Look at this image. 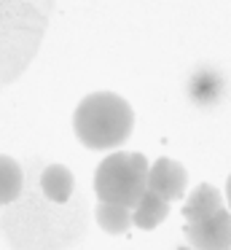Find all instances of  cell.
Returning <instances> with one entry per match:
<instances>
[{
	"mask_svg": "<svg viewBox=\"0 0 231 250\" xmlns=\"http://www.w3.org/2000/svg\"><path fill=\"white\" fill-rule=\"evenodd\" d=\"M38 191L43 199L54 202V205H67L75 191V178L64 164H48L38 175Z\"/></svg>",
	"mask_w": 231,
	"mask_h": 250,
	"instance_id": "obj_7",
	"label": "cell"
},
{
	"mask_svg": "<svg viewBox=\"0 0 231 250\" xmlns=\"http://www.w3.org/2000/svg\"><path fill=\"white\" fill-rule=\"evenodd\" d=\"M94 218L100 223L102 231L107 234H126L132 229V210L121 205H110V202H100L94 210Z\"/></svg>",
	"mask_w": 231,
	"mask_h": 250,
	"instance_id": "obj_11",
	"label": "cell"
},
{
	"mask_svg": "<svg viewBox=\"0 0 231 250\" xmlns=\"http://www.w3.org/2000/svg\"><path fill=\"white\" fill-rule=\"evenodd\" d=\"M223 92H226V81L215 67L210 65H202L191 73L186 83V97L191 100L196 108L202 110H210L223 100Z\"/></svg>",
	"mask_w": 231,
	"mask_h": 250,
	"instance_id": "obj_6",
	"label": "cell"
},
{
	"mask_svg": "<svg viewBox=\"0 0 231 250\" xmlns=\"http://www.w3.org/2000/svg\"><path fill=\"white\" fill-rule=\"evenodd\" d=\"M167 215H169V202H164L161 196L145 191V196L132 210V226L143 229V231H150V229H156Z\"/></svg>",
	"mask_w": 231,
	"mask_h": 250,
	"instance_id": "obj_10",
	"label": "cell"
},
{
	"mask_svg": "<svg viewBox=\"0 0 231 250\" xmlns=\"http://www.w3.org/2000/svg\"><path fill=\"white\" fill-rule=\"evenodd\" d=\"M226 199H229V210H231V175H229V180H226Z\"/></svg>",
	"mask_w": 231,
	"mask_h": 250,
	"instance_id": "obj_12",
	"label": "cell"
},
{
	"mask_svg": "<svg viewBox=\"0 0 231 250\" xmlns=\"http://www.w3.org/2000/svg\"><path fill=\"white\" fill-rule=\"evenodd\" d=\"M54 0H0V86L27 70L48 30Z\"/></svg>",
	"mask_w": 231,
	"mask_h": 250,
	"instance_id": "obj_1",
	"label": "cell"
},
{
	"mask_svg": "<svg viewBox=\"0 0 231 250\" xmlns=\"http://www.w3.org/2000/svg\"><path fill=\"white\" fill-rule=\"evenodd\" d=\"M183 234L193 250H231V210H220L207 221L186 223Z\"/></svg>",
	"mask_w": 231,
	"mask_h": 250,
	"instance_id": "obj_4",
	"label": "cell"
},
{
	"mask_svg": "<svg viewBox=\"0 0 231 250\" xmlns=\"http://www.w3.org/2000/svg\"><path fill=\"white\" fill-rule=\"evenodd\" d=\"M73 129L81 146L91 151H110L129 140L134 129V110L113 92L86 94L75 108Z\"/></svg>",
	"mask_w": 231,
	"mask_h": 250,
	"instance_id": "obj_2",
	"label": "cell"
},
{
	"mask_svg": "<svg viewBox=\"0 0 231 250\" xmlns=\"http://www.w3.org/2000/svg\"><path fill=\"white\" fill-rule=\"evenodd\" d=\"M188 188V172L175 159H156L148 169V191L161 196L164 202H177L186 196Z\"/></svg>",
	"mask_w": 231,
	"mask_h": 250,
	"instance_id": "obj_5",
	"label": "cell"
},
{
	"mask_svg": "<svg viewBox=\"0 0 231 250\" xmlns=\"http://www.w3.org/2000/svg\"><path fill=\"white\" fill-rule=\"evenodd\" d=\"M223 194L215 188L212 183H199L196 188L188 194L186 205H183V218L186 223H196V221H207L215 212L223 210Z\"/></svg>",
	"mask_w": 231,
	"mask_h": 250,
	"instance_id": "obj_8",
	"label": "cell"
},
{
	"mask_svg": "<svg viewBox=\"0 0 231 250\" xmlns=\"http://www.w3.org/2000/svg\"><path fill=\"white\" fill-rule=\"evenodd\" d=\"M148 159L143 153L118 151L105 156L94 172L97 199L134 210L148 191Z\"/></svg>",
	"mask_w": 231,
	"mask_h": 250,
	"instance_id": "obj_3",
	"label": "cell"
},
{
	"mask_svg": "<svg viewBox=\"0 0 231 250\" xmlns=\"http://www.w3.org/2000/svg\"><path fill=\"white\" fill-rule=\"evenodd\" d=\"M24 194V169L16 159L0 153V207H8Z\"/></svg>",
	"mask_w": 231,
	"mask_h": 250,
	"instance_id": "obj_9",
	"label": "cell"
}]
</instances>
